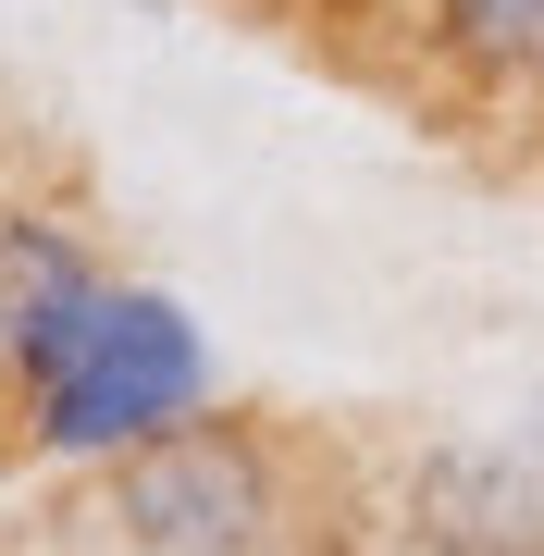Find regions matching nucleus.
Listing matches in <instances>:
<instances>
[{
    "label": "nucleus",
    "instance_id": "obj_3",
    "mask_svg": "<svg viewBox=\"0 0 544 556\" xmlns=\"http://www.w3.org/2000/svg\"><path fill=\"white\" fill-rule=\"evenodd\" d=\"M408 532L421 556H544V470H520L507 445H445L408 482Z\"/></svg>",
    "mask_w": 544,
    "mask_h": 556
},
{
    "label": "nucleus",
    "instance_id": "obj_5",
    "mask_svg": "<svg viewBox=\"0 0 544 556\" xmlns=\"http://www.w3.org/2000/svg\"><path fill=\"white\" fill-rule=\"evenodd\" d=\"M433 38L495 87H544V0H433Z\"/></svg>",
    "mask_w": 544,
    "mask_h": 556
},
{
    "label": "nucleus",
    "instance_id": "obj_4",
    "mask_svg": "<svg viewBox=\"0 0 544 556\" xmlns=\"http://www.w3.org/2000/svg\"><path fill=\"white\" fill-rule=\"evenodd\" d=\"M100 260H87L75 223H50V211H0V371H38V358L75 334V309L100 298Z\"/></svg>",
    "mask_w": 544,
    "mask_h": 556
},
{
    "label": "nucleus",
    "instance_id": "obj_1",
    "mask_svg": "<svg viewBox=\"0 0 544 556\" xmlns=\"http://www.w3.org/2000/svg\"><path fill=\"white\" fill-rule=\"evenodd\" d=\"M211 408V334L162 285H100L38 371H25V433L50 457H137Z\"/></svg>",
    "mask_w": 544,
    "mask_h": 556
},
{
    "label": "nucleus",
    "instance_id": "obj_6",
    "mask_svg": "<svg viewBox=\"0 0 544 556\" xmlns=\"http://www.w3.org/2000/svg\"><path fill=\"white\" fill-rule=\"evenodd\" d=\"M532 445H544V408H532Z\"/></svg>",
    "mask_w": 544,
    "mask_h": 556
},
{
    "label": "nucleus",
    "instance_id": "obj_2",
    "mask_svg": "<svg viewBox=\"0 0 544 556\" xmlns=\"http://www.w3.org/2000/svg\"><path fill=\"white\" fill-rule=\"evenodd\" d=\"M112 532L137 556H273L284 470L236 420H186V433L112 457Z\"/></svg>",
    "mask_w": 544,
    "mask_h": 556
}]
</instances>
